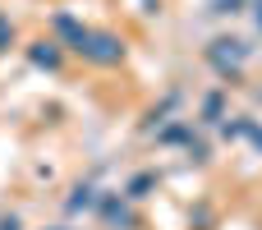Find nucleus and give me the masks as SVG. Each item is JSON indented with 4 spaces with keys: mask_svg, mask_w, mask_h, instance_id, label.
Segmentation results:
<instances>
[{
    "mask_svg": "<svg viewBox=\"0 0 262 230\" xmlns=\"http://www.w3.org/2000/svg\"><path fill=\"white\" fill-rule=\"evenodd\" d=\"M9 46V28H5V18H0V51Z\"/></svg>",
    "mask_w": 262,
    "mask_h": 230,
    "instance_id": "1",
    "label": "nucleus"
}]
</instances>
